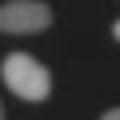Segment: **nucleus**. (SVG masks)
I'll return each instance as SVG.
<instances>
[{
	"mask_svg": "<svg viewBox=\"0 0 120 120\" xmlns=\"http://www.w3.org/2000/svg\"><path fill=\"white\" fill-rule=\"evenodd\" d=\"M100 120H120V108H108V112H104Z\"/></svg>",
	"mask_w": 120,
	"mask_h": 120,
	"instance_id": "obj_3",
	"label": "nucleus"
},
{
	"mask_svg": "<svg viewBox=\"0 0 120 120\" xmlns=\"http://www.w3.org/2000/svg\"><path fill=\"white\" fill-rule=\"evenodd\" d=\"M0 120H4V108H0Z\"/></svg>",
	"mask_w": 120,
	"mask_h": 120,
	"instance_id": "obj_5",
	"label": "nucleus"
},
{
	"mask_svg": "<svg viewBox=\"0 0 120 120\" xmlns=\"http://www.w3.org/2000/svg\"><path fill=\"white\" fill-rule=\"evenodd\" d=\"M0 76H4L8 92H16L20 100H44V96L52 92V72L40 64L36 56H28V52H12V56H4Z\"/></svg>",
	"mask_w": 120,
	"mask_h": 120,
	"instance_id": "obj_1",
	"label": "nucleus"
},
{
	"mask_svg": "<svg viewBox=\"0 0 120 120\" xmlns=\"http://www.w3.org/2000/svg\"><path fill=\"white\" fill-rule=\"evenodd\" d=\"M48 24H52V8L44 0H8V4H0V32H8V36L44 32Z\"/></svg>",
	"mask_w": 120,
	"mask_h": 120,
	"instance_id": "obj_2",
	"label": "nucleus"
},
{
	"mask_svg": "<svg viewBox=\"0 0 120 120\" xmlns=\"http://www.w3.org/2000/svg\"><path fill=\"white\" fill-rule=\"evenodd\" d=\"M112 36H116V40H120V20H116V24H112Z\"/></svg>",
	"mask_w": 120,
	"mask_h": 120,
	"instance_id": "obj_4",
	"label": "nucleus"
}]
</instances>
